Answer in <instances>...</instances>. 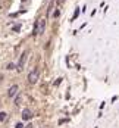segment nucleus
Listing matches in <instances>:
<instances>
[{"instance_id":"1","label":"nucleus","mask_w":119,"mask_h":128,"mask_svg":"<svg viewBox=\"0 0 119 128\" xmlns=\"http://www.w3.org/2000/svg\"><path fill=\"white\" fill-rule=\"evenodd\" d=\"M44 28H46V19H44V18H40V21L35 25L34 34H43L44 32Z\"/></svg>"},{"instance_id":"2","label":"nucleus","mask_w":119,"mask_h":128,"mask_svg":"<svg viewBox=\"0 0 119 128\" xmlns=\"http://www.w3.org/2000/svg\"><path fill=\"white\" fill-rule=\"evenodd\" d=\"M27 58H28V52H24V53L21 54V59H19V62H18V71H22V68L25 66Z\"/></svg>"},{"instance_id":"3","label":"nucleus","mask_w":119,"mask_h":128,"mask_svg":"<svg viewBox=\"0 0 119 128\" xmlns=\"http://www.w3.org/2000/svg\"><path fill=\"white\" fill-rule=\"evenodd\" d=\"M37 80H38V72L37 71H32L31 74L28 75V81H30V84H35Z\"/></svg>"},{"instance_id":"4","label":"nucleus","mask_w":119,"mask_h":128,"mask_svg":"<svg viewBox=\"0 0 119 128\" xmlns=\"http://www.w3.org/2000/svg\"><path fill=\"white\" fill-rule=\"evenodd\" d=\"M32 118V113H31V111H28V109H24V112H22V119H31Z\"/></svg>"},{"instance_id":"5","label":"nucleus","mask_w":119,"mask_h":128,"mask_svg":"<svg viewBox=\"0 0 119 128\" xmlns=\"http://www.w3.org/2000/svg\"><path fill=\"white\" fill-rule=\"evenodd\" d=\"M16 93H18V85H12V87L9 88V93H7V94H9V97H13Z\"/></svg>"},{"instance_id":"6","label":"nucleus","mask_w":119,"mask_h":128,"mask_svg":"<svg viewBox=\"0 0 119 128\" xmlns=\"http://www.w3.org/2000/svg\"><path fill=\"white\" fill-rule=\"evenodd\" d=\"M7 118V113L6 112H0V121H5Z\"/></svg>"},{"instance_id":"7","label":"nucleus","mask_w":119,"mask_h":128,"mask_svg":"<svg viewBox=\"0 0 119 128\" xmlns=\"http://www.w3.org/2000/svg\"><path fill=\"white\" fill-rule=\"evenodd\" d=\"M60 81H62V78H59V80H57V81L54 83V85H59V84H60Z\"/></svg>"},{"instance_id":"8","label":"nucleus","mask_w":119,"mask_h":128,"mask_svg":"<svg viewBox=\"0 0 119 128\" xmlns=\"http://www.w3.org/2000/svg\"><path fill=\"white\" fill-rule=\"evenodd\" d=\"M3 6H5V3H3V0H0V9H2Z\"/></svg>"},{"instance_id":"9","label":"nucleus","mask_w":119,"mask_h":128,"mask_svg":"<svg viewBox=\"0 0 119 128\" xmlns=\"http://www.w3.org/2000/svg\"><path fill=\"white\" fill-rule=\"evenodd\" d=\"M57 2H59V3H62V2H63V0H57Z\"/></svg>"}]
</instances>
